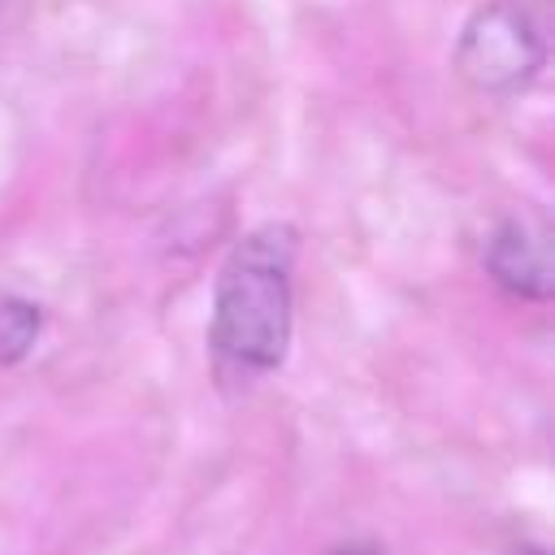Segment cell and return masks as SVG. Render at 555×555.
Returning <instances> with one entry per match:
<instances>
[{"label": "cell", "mask_w": 555, "mask_h": 555, "mask_svg": "<svg viewBox=\"0 0 555 555\" xmlns=\"http://www.w3.org/2000/svg\"><path fill=\"white\" fill-rule=\"evenodd\" d=\"M295 260L299 230L291 221H260L230 243L208 317V364L221 395H247L286 364L295 338Z\"/></svg>", "instance_id": "cell-1"}, {"label": "cell", "mask_w": 555, "mask_h": 555, "mask_svg": "<svg viewBox=\"0 0 555 555\" xmlns=\"http://www.w3.org/2000/svg\"><path fill=\"white\" fill-rule=\"evenodd\" d=\"M546 0H486L460 26L451 69L486 100H512L538 82L551 61Z\"/></svg>", "instance_id": "cell-2"}, {"label": "cell", "mask_w": 555, "mask_h": 555, "mask_svg": "<svg viewBox=\"0 0 555 555\" xmlns=\"http://www.w3.org/2000/svg\"><path fill=\"white\" fill-rule=\"evenodd\" d=\"M486 278L525 304H546L555 291L551 269V230L538 217H499L481 243Z\"/></svg>", "instance_id": "cell-3"}, {"label": "cell", "mask_w": 555, "mask_h": 555, "mask_svg": "<svg viewBox=\"0 0 555 555\" xmlns=\"http://www.w3.org/2000/svg\"><path fill=\"white\" fill-rule=\"evenodd\" d=\"M43 321V304L26 295H0V369H17L35 351Z\"/></svg>", "instance_id": "cell-4"}, {"label": "cell", "mask_w": 555, "mask_h": 555, "mask_svg": "<svg viewBox=\"0 0 555 555\" xmlns=\"http://www.w3.org/2000/svg\"><path fill=\"white\" fill-rule=\"evenodd\" d=\"M325 555H386V551H382V542H343V546H334Z\"/></svg>", "instance_id": "cell-5"}, {"label": "cell", "mask_w": 555, "mask_h": 555, "mask_svg": "<svg viewBox=\"0 0 555 555\" xmlns=\"http://www.w3.org/2000/svg\"><path fill=\"white\" fill-rule=\"evenodd\" d=\"M507 555H551L546 546H538V542H520V546H512Z\"/></svg>", "instance_id": "cell-6"}]
</instances>
